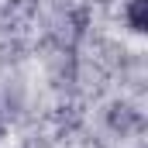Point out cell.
<instances>
[{
  "instance_id": "6da1fadb",
  "label": "cell",
  "mask_w": 148,
  "mask_h": 148,
  "mask_svg": "<svg viewBox=\"0 0 148 148\" xmlns=\"http://www.w3.org/2000/svg\"><path fill=\"white\" fill-rule=\"evenodd\" d=\"M131 28L145 31V0H131Z\"/></svg>"
}]
</instances>
